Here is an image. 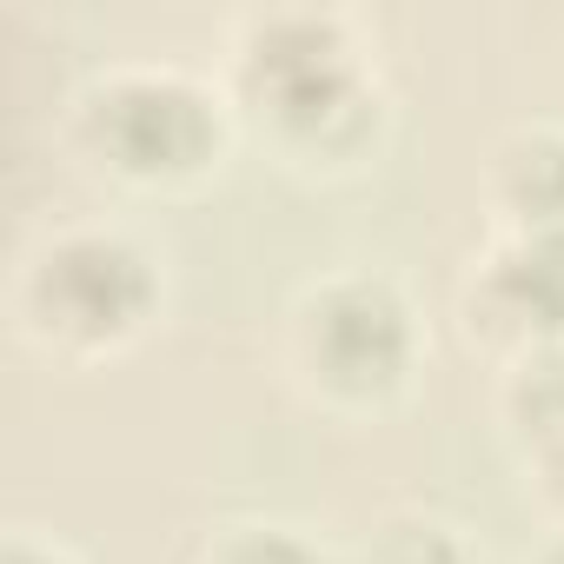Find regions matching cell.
Returning <instances> with one entry per match:
<instances>
[{
	"mask_svg": "<svg viewBox=\"0 0 564 564\" xmlns=\"http://www.w3.org/2000/svg\"><path fill=\"white\" fill-rule=\"evenodd\" d=\"M239 133L300 180H352L379 166L392 94L379 47L346 8H252L226 28L219 67Z\"/></svg>",
	"mask_w": 564,
	"mask_h": 564,
	"instance_id": "cell-1",
	"label": "cell"
},
{
	"mask_svg": "<svg viewBox=\"0 0 564 564\" xmlns=\"http://www.w3.org/2000/svg\"><path fill=\"white\" fill-rule=\"evenodd\" d=\"M166 319V259L127 219H61L8 272V326L54 366L127 359Z\"/></svg>",
	"mask_w": 564,
	"mask_h": 564,
	"instance_id": "cell-2",
	"label": "cell"
},
{
	"mask_svg": "<svg viewBox=\"0 0 564 564\" xmlns=\"http://www.w3.org/2000/svg\"><path fill=\"white\" fill-rule=\"evenodd\" d=\"M61 133L94 180L140 199H173L226 166L239 113L226 80L186 61H107L74 87Z\"/></svg>",
	"mask_w": 564,
	"mask_h": 564,
	"instance_id": "cell-3",
	"label": "cell"
},
{
	"mask_svg": "<svg viewBox=\"0 0 564 564\" xmlns=\"http://www.w3.org/2000/svg\"><path fill=\"white\" fill-rule=\"evenodd\" d=\"M279 366L286 386L346 425L399 412L425 372V319L392 265H326L279 313Z\"/></svg>",
	"mask_w": 564,
	"mask_h": 564,
	"instance_id": "cell-4",
	"label": "cell"
},
{
	"mask_svg": "<svg viewBox=\"0 0 564 564\" xmlns=\"http://www.w3.org/2000/svg\"><path fill=\"white\" fill-rule=\"evenodd\" d=\"M452 306L465 339L498 366L564 346V239L491 232L485 252H471V265L458 272Z\"/></svg>",
	"mask_w": 564,
	"mask_h": 564,
	"instance_id": "cell-5",
	"label": "cell"
},
{
	"mask_svg": "<svg viewBox=\"0 0 564 564\" xmlns=\"http://www.w3.org/2000/svg\"><path fill=\"white\" fill-rule=\"evenodd\" d=\"M478 206L491 232L564 239V120H518L478 160Z\"/></svg>",
	"mask_w": 564,
	"mask_h": 564,
	"instance_id": "cell-6",
	"label": "cell"
},
{
	"mask_svg": "<svg viewBox=\"0 0 564 564\" xmlns=\"http://www.w3.org/2000/svg\"><path fill=\"white\" fill-rule=\"evenodd\" d=\"M491 419H498L505 445L518 452V465L557 452L564 445V346L505 359L498 386H491Z\"/></svg>",
	"mask_w": 564,
	"mask_h": 564,
	"instance_id": "cell-7",
	"label": "cell"
},
{
	"mask_svg": "<svg viewBox=\"0 0 564 564\" xmlns=\"http://www.w3.org/2000/svg\"><path fill=\"white\" fill-rule=\"evenodd\" d=\"M352 564H485V551L471 544V531L445 511L425 505H399L379 511L352 551Z\"/></svg>",
	"mask_w": 564,
	"mask_h": 564,
	"instance_id": "cell-8",
	"label": "cell"
},
{
	"mask_svg": "<svg viewBox=\"0 0 564 564\" xmlns=\"http://www.w3.org/2000/svg\"><path fill=\"white\" fill-rule=\"evenodd\" d=\"M193 564H346V557L293 518H232V524L206 531Z\"/></svg>",
	"mask_w": 564,
	"mask_h": 564,
	"instance_id": "cell-9",
	"label": "cell"
},
{
	"mask_svg": "<svg viewBox=\"0 0 564 564\" xmlns=\"http://www.w3.org/2000/svg\"><path fill=\"white\" fill-rule=\"evenodd\" d=\"M524 498L538 505V518H544V524H557V531H564V445H557V452H544V458H524Z\"/></svg>",
	"mask_w": 564,
	"mask_h": 564,
	"instance_id": "cell-10",
	"label": "cell"
},
{
	"mask_svg": "<svg viewBox=\"0 0 564 564\" xmlns=\"http://www.w3.org/2000/svg\"><path fill=\"white\" fill-rule=\"evenodd\" d=\"M0 564H80V551L61 544L41 524H8V538H0Z\"/></svg>",
	"mask_w": 564,
	"mask_h": 564,
	"instance_id": "cell-11",
	"label": "cell"
},
{
	"mask_svg": "<svg viewBox=\"0 0 564 564\" xmlns=\"http://www.w3.org/2000/svg\"><path fill=\"white\" fill-rule=\"evenodd\" d=\"M524 564H564V531H557V524H544V531L531 538V551H524Z\"/></svg>",
	"mask_w": 564,
	"mask_h": 564,
	"instance_id": "cell-12",
	"label": "cell"
}]
</instances>
